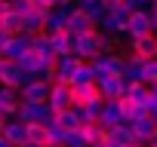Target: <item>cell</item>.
Listing matches in <instances>:
<instances>
[{"label": "cell", "mask_w": 157, "mask_h": 147, "mask_svg": "<svg viewBox=\"0 0 157 147\" xmlns=\"http://www.w3.org/2000/svg\"><path fill=\"white\" fill-rule=\"evenodd\" d=\"M80 126H83V117H77L74 107L62 110V113H52V129H56L59 141H71L77 132H80Z\"/></svg>", "instance_id": "1"}, {"label": "cell", "mask_w": 157, "mask_h": 147, "mask_svg": "<svg viewBox=\"0 0 157 147\" xmlns=\"http://www.w3.org/2000/svg\"><path fill=\"white\" fill-rule=\"evenodd\" d=\"M25 126H28V141H31V147H56V144H59V135H56L52 123L46 126V123H40V120H31V123H25Z\"/></svg>", "instance_id": "2"}, {"label": "cell", "mask_w": 157, "mask_h": 147, "mask_svg": "<svg viewBox=\"0 0 157 147\" xmlns=\"http://www.w3.org/2000/svg\"><path fill=\"white\" fill-rule=\"evenodd\" d=\"M114 104H117V110L123 113V120H129V123L148 113V107H145V101H142V98H139L136 92H129V89H126V92H123L120 98H114Z\"/></svg>", "instance_id": "3"}, {"label": "cell", "mask_w": 157, "mask_h": 147, "mask_svg": "<svg viewBox=\"0 0 157 147\" xmlns=\"http://www.w3.org/2000/svg\"><path fill=\"white\" fill-rule=\"evenodd\" d=\"M49 107H52V113L71 110V107H74V86L56 80V83H52V95H49Z\"/></svg>", "instance_id": "4"}, {"label": "cell", "mask_w": 157, "mask_h": 147, "mask_svg": "<svg viewBox=\"0 0 157 147\" xmlns=\"http://www.w3.org/2000/svg\"><path fill=\"white\" fill-rule=\"evenodd\" d=\"M22 64H19V58H13V55H6L3 61H0V80H3V86H10V89H19L22 86Z\"/></svg>", "instance_id": "5"}, {"label": "cell", "mask_w": 157, "mask_h": 147, "mask_svg": "<svg viewBox=\"0 0 157 147\" xmlns=\"http://www.w3.org/2000/svg\"><path fill=\"white\" fill-rule=\"evenodd\" d=\"M123 28H126L132 37H142V34H148V31L154 28V16H148V13H142V9H132V13H126Z\"/></svg>", "instance_id": "6"}, {"label": "cell", "mask_w": 157, "mask_h": 147, "mask_svg": "<svg viewBox=\"0 0 157 147\" xmlns=\"http://www.w3.org/2000/svg\"><path fill=\"white\" fill-rule=\"evenodd\" d=\"M99 49H102V37H99L96 28H86V31L77 34V55L90 58V55H96Z\"/></svg>", "instance_id": "7"}, {"label": "cell", "mask_w": 157, "mask_h": 147, "mask_svg": "<svg viewBox=\"0 0 157 147\" xmlns=\"http://www.w3.org/2000/svg\"><path fill=\"white\" fill-rule=\"evenodd\" d=\"M16 13L31 25V22H46L49 19V13L37 3V0H16Z\"/></svg>", "instance_id": "8"}, {"label": "cell", "mask_w": 157, "mask_h": 147, "mask_svg": "<svg viewBox=\"0 0 157 147\" xmlns=\"http://www.w3.org/2000/svg\"><path fill=\"white\" fill-rule=\"evenodd\" d=\"M22 95H25V101L28 104H46L49 101V95H52V86L49 83H43V80H37V83H28L25 89H22Z\"/></svg>", "instance_id": "9"}, {"label": "cell", "mask_w": 157, "mask_h": 147, "mask_svg": "<svg viewBox=\"0 0 157 147\" xmlns=\"http://www.w3.org/2000/svg\"><path fill=\"white\" fill-rule=\"evenodd\" d=\"M132 135H136V141H157V123H154V117L151 113H145V117H139V120H132Z\"/></svg>", "instance_id": "10"}, {"label": "cell", "mask_w": 157, "mask_h": 147, "mask_svg": "<svg viewBox=\"0 0 157 147\" xmlns=\"http://www.w3.org/2000/svg\"><path fill=\"white\" fill-rule=\"evenodd\" d=\"M56 80L59 83H68V86H74V83H80V55L77 58H65L62 64H59V74H56Z\"/></svg>", "instance_id": "11"}, {"label": "cell", "mask_w": 157, "mask_h": 147, "mask_svg": "<svg viewBox=\"0 0 157 147\" xmlns=\"http://www.w3.org/2000/svg\"><path fill=\"white\" fill-rule=\"evenodd\" d=\"M99 80H102L105 98H120V95L126 92V83H123V70H111V74H105V77H99Z\"/></svg>", "instance_id": "12"}, {"label": "cell", "mask_w": 157, "mask_h": 147, "mask_svg": "<svg viewBox=\"0 0 157 147\" xmlns=\"http://www.w3.org/2000/svg\"><path fill=\"white\" fill-rule=\"evenodd\" d=\"M136 40V58L139 61H148V58H157V34H142V37H132Z\"/></svg>", "instance_id": "13"}, {"label": "cell", "mask_w": 157, "mask_h": 147, "mask_svg": "<svg viewBox=\"0 0 157 147\" xmlns=\"http://www.w3.org/2000/svg\"><path fill=\"white\" fill-rule=\"evenodd\" d=\"M65 19H68V22H71V28H74V31H77V34H80V31H86V28H96V25H93V19H90V13H86V9H74V13H68V16H65Z\"/></svg>", "instance_id": "14"}, {"label": "cell", "mask_w": 157, "mask_h": 147, "mask_svg": "<svg viewBox=\"0 0 157 147\" xmlns=\"http://www.w3.org/2000/svg\"><path fill=\"white\" fill-rule=\"evenodd\" d=\"M13 92H16V89H10V86H6V89H3V95H0V110H3V117H10V113H16V110H22Z\"/></svg>", "instance_id": "15"}, {"label": "cell", "mask_w": 157, "mask_h": 147, "mask_svg": "<svg viewBox=\"0 0 157 147\" xmlns=\"http://www.w3.org/2000/svg\"><path fill=\"white\" fill-rule=\"evenodd\" d=\"M111 70H120V61H117V58H102V61H96V77H105V74H111Z\"/></svg>", "instance_id": "16"}, {"label": "cell", "mask_w": 157, "mask_h": 147, "mask_svg": "<svg viewBox=\"0 0 157 147\" xmlns=\"http://www.w3.org/2000/svg\"><path fill=\"white\" fill-rule=\"evenodd\" d=\"M129 6H132V0H111V13H114V16H120V13H132Z\"/></svg>", "instance_id": "17"}]
</instances>
